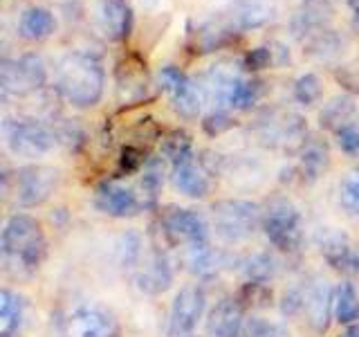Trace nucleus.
I'll use <instances>...</instances> for the list:
<instances>
[{"mask_svg":"<svg viewBox=\"0 0 359 337\" xmlns=\"http://www.w3.org/2000/svg\"><path fill=\"white\" fill-rule=\"evenodd\" d=\"M0 254L7 270L16 275H32L48 256V241L41 223L29 213L9 216L0 234Z\"/></svg>","mask_w":359,"mask_h":337,"instance_id":"nucleus-1","label":"nucleus"},{"mask_svg":"<svg viewBox=\"0 0 359 337\" xmlns=\"http://www.w3.org/2000/svg\"><path fill=\"white\" fill-rule=\"evenodd\" d=\"M56 90L74 108H93L104 97V65L90 52H70L59 63Z\"/></svg>","mask_w":359,"mask_h":337,"instance_id":"nucleus-2","label":"nucleus"},{"mask_svg":"<svg viewBox=\"0 0 359 337\" xmlns=\"http://www.w3.org/2000/svg\"><path fill=\"white\" fill-rule=\"evenodd\" d=\"M213 230L224 243H243L261 227L263 207L252 200L227 198L213 202L211 207Z\"/></svg>","mask_w":359,"mask_h":337,"instance_id":"nucleus-3","label":"nucleus"},{"mask_svg":"<svg viewBox=\"0 0 359 337\" xmlns=\"http://www.w3.org/2000/svg\"><path fill=\"white\" fill-rule=\"evenodd\" d=\"M261 227L276 250L294 254L303 245V220L297 205L285 196H274L263 207Z\"/></svg>","mask_w":359,"mask_h":337,"instance_id":"nucleus-4","label":"nucleus"},{"mask_svg":"<svg viewBox=\"0 0 359 337\" xmlns=\"http://www.w3.org/2000/svg\"><path fill=\"white\" fill-rule=\"evenodd\" d=\"M258 140L269 149H301L308 135V124L301 115L283 108H267L256 117Z\"/></svg>","mask_w":359,"mask_h":337,"instance_id":"nucleus-5","label":"nucleus"},{"mask_svg":"<svg viewBox=\"0 0 359 337\" xmlns=\"http://www.w3.org/2000/svg\"><path fill=\"white\" fill-rule=\"evenodd\" d=\"M5 142L7 149L18 155V157H43L48 155L59 138H56V131L36 117H18V119H7L5 121Z\"/></svg>","mask_w":359,"mask_h":337,"instance_id":"nucleus-6","label":"nucleus"},{"mask_svg":"<svg viewBox=\"0 0 359 337\" xmlns=\"http://www.w3.org/2000/svg\"><path fill=\"white\" fill-rule=\"evenodd\" d=\"M48 81V70L39 54L27 52L18 59H3L0 63V86L5 95L27 97L39 90Z\"/></svg>","mask_w":359,"mask_h":337,"instance_id":"nucleus-7","label":"nucleus"},{"mask_svg":"<svg viewBox=\"0 0 359 337\" xmlns=\"http://www.w3.org/2000/svg\"><path fill=\"white\" fill-rule=\"evenodd\" d=\"M119 331L121 329L115 312L99 303L76 306L63 319L65 337H119Z\"/></svg>","mask_w":359,"mask_h":337,"instance_id":"nucleus-8","label":"nucleus"},{"mask_svg":"<svg viewBox=\"0 0 359 337\" xmlns=\"http://www.w3.org/2000/svg\"><path fill=\"white\" fill-rule=\"evenodd\" d=\"M59 168L45 164L22 166L14 176V198L20 207H39L50 200L54 189L59 187Z\"/></svg>","mask_w":359,"mask_h":337,"instance_id":"nucleus-9","label":"nucleus"},{"mask_svg":"<svg viewBox=\"0 0 359 337\" xmlns=\"http://www.w3.org/2000/svg\"><path fill=\"white\" fill-rule=\"evenodd\" d=\"M160 86L171 97V106L180 117L198 119L202 104H205V90L200 84H196L180 67L164 65L160 70Z\"/></svg>","mask_w":359,"mask_h":337,"instance_id":"nucleus-10","label":"nucleus"},{"mask_svg":"<svg viewBox=\"0 0 359 337\" xmlns=\"http://www.w3.org/2000/svg\"><path fill=\"white\" fill-rule=\"evenodd\" d=\"M207 308V295L198 284L177 290L168 310V337H189Z\"/></svg>","mask_w":359,"mask_h":337,"instance_id":"nucleus-11","label":"nucleus"},{"mask_svg":"<svg viewBox=\"0 0 359 337\" xmlns=\"http://www.w3.org/2000/svg\"><path fill=\"white\" fill-rule=\"evenodd\" d=\"M319 252L328 261L337 272H344L348 277H359V250L351 239L337 227H321L314 234Z\"/></svg>","mask_w":359,"mask_h":337,"instance_id":"nucleus-12","label":"nucleus"},{"mask_svg":"<svg viewBox=\"0 0 359 337\" xmlns=\"http://www.w3.org/2000/svg\"><path fill=\"white\" fill-rule=\"evenodd\" d=\"M164 234L171 243H184V245H198L209 243V225L194 209H171L162 218Z\"/></svg>","mask_w":359,"mask_h":337,"instance_id":"nucleus-13","label":"nucleus"},{"mask_svg":"<svg viewBox=\"0 0 359 337\" xmlns=\"http://www.w3.org/2000/svg\"><path fill=\"white\" fill-rule=\"evenodd\" d=\"M303 315L314 333H325L334 315V290L325 279H312L303 290Z\"/></svg>","mask_w":359,"mask_h":337,"instance_id":"nucleus-14","label":"nucleus"},{"mask_svg":"<svg viewBox=\"0 0 359 337\" xmlns=\"http://www.w3.org/2000/svg\"><path fill=\"white\" fill-rule=\"evenodd\" d=\"M95 207L112 218H130L140 213L142 202L130 187L115 183V180H106L95 189Z\"/></svg>","mask_w":359,"mask_h":337,"instance_id":"nucleus-15","label":"nucleus"},{"mask_svg":"<svg viewBox=\"0 0 359 337\" xmlns=\"http://www.w3.org/2000/svg\"><path fill=\"white\" fill-rule=\"evenodd\" d=\"M245 324V306L238 297H222L209 310L207 335L209 337H238Z\"/></svg>","mask_w":359,"mask_h":337,"instance_id":"nucleus-16","label":"nucleus"},{"mask_svg":"<svg viewBox=\"0 0 359 337\" xmlns=\"http://www.w3.org/2000/svg\"><path fill=\"white\" fill-rule=\"evenodd\" d=\"M236 34L238 32H236L227 22V18L220 14L216 18L200 22L196 29L189 32V50L194 54H211L224 48L227 43H231Z\"/></svg>","mask_w":359,"mask_h":337,"instance_id":"nucleus-17","label":"nucleus"},{"mask_svg":"<svg viewBox=\"0 0 359 337\" xmlns=\"http://www.w3.org/2000/svg\"><path fill=\"white\" fill-rule=\"evenodd\" d=\"M229 25L243 34L247 29L263 27L274 18V5L269 0H231L229 7L222 11Z\"/></svg>","mask_w":359,"mask_h":337,"instance_id":"nucleus-18","label":"nucleus"},{"mask_svg":"<svg viewBox=\"0 0 359 337\" xmlns=\"http://www.w3.org/2000/svg\"><path fill=\"white\" fill-rule=\"evenodd\" d=\"M99 25L112 43L126 41L133 27L130 0H99Z\"/></svg>","mask_w":359,"mask_h":337,"instance_id":"nucleus-19","label":"nucleus"},{"mask_svg":"<svg viewBox=\"0 0 359 337\" xmlns=\"http://www.w3.org/2000/svg\"><path fill=\"white\" fill-rule=\"evenodd\" d=\"M173 284V267L164 252L155 250L137 275H135V286H137L146 295H160L168 290Z\"/></svg>","mask_w":359,"mask_h":337,"instance_id":"nucleus-20","label":"nucleus"},{"mask_svg":"<svg viewBox=\"0 0 359 337\" xmlns=\"http://www.w3.org/2000/svg\"><path fill=\"white\" fill-rule=\"evenodd\" d=\"M332 20V7L321 0H312L306 7H301L294 16H292L290 29L299 41L310 39L312 34H317L321 29H328Z\"/></svg>","mask_w":359,"mask_h":337,"instance_id":"nucleus-21","label":"nucleus"},{"mask_svg":"<svg viewBox=\"0 0 359 337\" xmlns=\"http://www.w3.org/2000/svg\"><path fill=\"white\" fill-rule=\"evenodd\" d=\"M117 90L126 99H144L149 93V72L137 56H128L117 65Z\"/></svg>","mask_w":359,"mask_h":337,"instance_id":"nucleus-22","label":"nucleus"},{"mask_svg":"<svg viewBox=\"0 0 359 337\" xmlns=\"http://www.w3.org/2000/svg\"><path fill=\"white\" fill-rule=\"evenodd\" d=\"M330 166V151L328 146L319 140H306L299 149V164L297 173L301 183H314L319 180Z\"/></svg>","mask_w":359,"mask_h":337,"instance_id":"nucleus-23","label":"nucleus"},{"mask_svg":"<svg viewBox=\"0 0 359 337\" xmlns=\"http://www.w3.org/2000/svg\"><path fill=\"white\" fill-rule=\"evenodd\" d=\"M355 117H357V104L353 95H337L328 104H323L319 112V124H321V128L332 131L337 135L339 131L353 126Z\"/></svg>","mask_w":359,"mask_h":337,"instance_id":"nucleus-24","label":"nucleus"},{"mask_svg":"<svg viewBox=\"0 0 359 337\" xmlns=\"http://www.w3.org/2000/svg\"><path fill=\"white\" fill-rule=\"evenodd\" d=\"M56 32V18L45 7H27L18 18V34L29 43H41Z\"/></svg>","mask_w":359,"mask_h":337,"instance_id":"nucleus-25","label":"nucleus"},{"mask_svg":"<svg viewBox=\"0 0 359 337\" xmlns=\"http://www.w3.org/2000/svg\"><path fill=\"white\" fill-rule=\"evenodd\" d=\"M171 180L180 194H184L189 198H205L211 187L207 173L196 164V160L173 164Z\"/></svg>","mask_w":359,"mask_h":337,"instance_id":"nucleus-26","label":"nucleus"},{"mask_svg":"<svg viewBox=\"0 0 359 337\" xmlns=\"http://www.w3.org/2000/svg\"><path fill=\"white\" fill-rule=\"evenodd\" d=\"M184 261L191 275H196L200 279H211L224 265V256L216 247H211V243H198V245H187Z\"/></svg>","mask_w":359,"mask_h":337,"instance_id":"nucleus-27","label":"nucleus"},{"mask_svg":"<svg viewBox=\"0 0 359 337\" xmlns=\"http://www.w3.org/2000/svg\"><path fill=\"white\" fill-rule=\"evenodd\" d=\"M285 63H290V50L278 41L258 45V48L250 50L241 59L243 72H258V70H267V67H280Z\"/></svg>","mask_w":359,"mask_h":337,"instance_id":"nucleus-28","label":"nucleus"},{"mask_svg":"<svg viewBox=\"0 0 359 337\" xmlns=\"http://www.w3.org/2000/svg\"><path fill=\"white\" fill-rule=\"evenodd\" d=\"M341 39L337 37V34L328 27V29H321L317 34H312L310 39L303 41V52L312 59L317 61H328V59H334L337 54L341 50Z\"/></svg>","mask_w":359,"mask_h":337,"instance_id":"nucleus-29","label":"nucleus"},{"mask_svg":"<svg viewBox=\"0 0 359 337\" xmlns=\"http://www.w3.org/2000/svg\"><path fill=\"white\" fill-rule=\"evenodd\" d=\"M243 277L250 281V284H267L269 279L274 277L276 272V263L272 254L267 252H254L247 254L243 261L238 263Z\"/></svg>","mask_w":359,"mask_h":337,"instance_id":"nucleus-30","label":"nucleus"},{"mask_svg":"<svg viewBox=\"0 0 359 337\" xmlns=\"http://www.w3.org/2000/svg\"><path fill=\"white\" fill-rule=\"evenodd\" d=\"M334 319L339 324H355L359 319V295L353 284H339L334 290Z\"/></svg>","mask_w":359,"mask_h":337,"instance_id":"nucleus-31","label":"nucleus"},{"mask_svg":"<svg viewBox=\"0 0 359 337\" xmlns=\"http://www.w3.org/2000/svg\"><path fill=\"white\" fill-rule=\"evenodd\" d=\"M22 299L11 290H3L0 292V333L3 337H11L22 319Z\"/></svg>","mask_w":359,"mask_h":337,"instance_id":"nucleus-32","label":"nucleus"},{"mask_svg":"<svg viewBox=\"0 0 359 337\" xmlns=\"http://www.w3.org/2000/svg\"><path fill=\"white\" fill-rule=\"evenodd\" d=\"M162 153L171 160V164L189 162L194 160V144L184 131H173L162 140Z\"/></svg>","mask_w":359,"mask_h":337,"instance_id":"nucleus-33","label":"nucleus"},{"mask_svg":"<svg viewBox=\"0 0 359 337\" xmlns=\"http://www.w3.org/2000/svg\"><path fill=\"white\" fill-rule=\"evenodd\" d=\"M162 185H164V166L157 157H151V160H146L144 176H142V189H144L146 200L155 202L162 191Z\"/></svg>","mask_w":359,"mask_h":337,"instance_id":"nucleus-34","label":"nucleus"},{"mask_svg":"<svg viewBox=\"0 0 359 337\" xmlns=\"http://www.w3.org/2000/svg\"><path fill=\"white\" fill-rule=\"evenodd\" d=\"M115 254L121 267H133L142 256V236L137 232H126L119 236L115 245Z\"/></svg>","mask_w":359,"mask_h":337,"instance_id":"nucleus-35","label":"nucleus"},{"mask_svg":"<svg viewBox=\"0 0 359 337\" xmlns=\"http://www.w3.org/2000/svg\"><path fill=\"white\" fill-rule=\"evenodd\" d=\"M292 93H294V99L299 101V104L310 106V104H314V101L321 99L323 84L314 72H306L294 81V90H292Z\"/></svg>","mask_w":359,"mask_h":337,"instance_id":"nucleus-36","label":"nucleus"},{"mask_svg":"<svg viewBox=\"0 0 359 337\" xmlns=\"http://www.w3.org/2000/svg\"><path fill=\"white\" fill-rule=\"evenodd\" d=\"M238 337H287V331L280 324L269 322L265 317H250L245 319Z\"/></svg>","mask_w":359,"mask_h":337,"instance_id":"nucleus-37","label":"nucleus"},{"mask_svg":"<svg viewBox=\"0 0 359 337\" xmlns=\"http://www.w3.org/2000/svg\"><path fill=\"white\" fill-rule=\"evenodd\" d=\"M236 126V119L229 115V110H211L209 115L202 119V128H205L207 135H211V138H218V135L227 133L229 128Z\"/></svg>","mask_w":359,"mask_h":337,"instance_id":"nucleus-38","label":"nucleus"},{"mask_svg":"<svg viewBox=\"0 0 359 337\" xmlns=\"http://www.w3.org/2000/svg\"><path fill=\"white\" fill-rule=\"evenodd\" d=\"M334 79L348 95H359V63H346L334 70Z\"/></svg>","mask_w":359,"mask_h":337,"instance_id":"nucleus-39","label":"nucleus"},{"mask_svg":"<svg viewBox=\"0 0 359 337\" xmlns=\"http://www.w3.org/2000/svg\"><path fill=\"white\" fill-rule=\"evenodd\" d=\"M337 142H339V149L348 155H357L359 153V128L357 124L348 126L344 131L337 133Z\"/></svg>","mask_w":359,"mask_h":337,"instance_id":"nucleus-40","label":"nucleus"},{"mask_svg":"<svg viewBox=\"0 0 359 337\" xmlns=\"http://www.w3.org/2000/svg\"><path fill=\"white\" fill-rule=\"evenodd\" d=\"M280 310H283V315H287V317L303 312V290H299V288L287 290L285 295H283V303H280Z\"/></svg>","mask_w":359,"mask_h":337,"instance_id":"nucleus-41","label":"nucleus"},{"mask_svg":"<svg viewBox=\"0 0 359 337\" xmlns=\"http://www.w3.org/2000/svg\"><path fill=\"white\" fill-rule=\"evenodd\" d=\"M341 194H344L346 205L359 207V171H353L351 176H348V178L344 180Z\"/></svg>","mask_w":359,"mask_h":337,"instance_id":"nucleus-42","label":"nucleus"},{"mask_svg":"<svg viewBox=\"0 0 359 337\" xmlns=\"http://www.w3.org/2000/svg\"><path fill=\"white\" fill-rule=\"evenodd\" d=\"M142 164H146V160L142 157V151H137V149H123V153H121V166L126 168V171H133V168H137V166H142Z\"/></svg>","mask_w":359,"mask_h":337,"instance_id":"nucleus-43","label":"nucleus"},{"mask_svg":"<svg viewBox=\"0 0 359 337\" xmlns=\"http://www.w3.org/2000/svg\"><path fill=\"white\" fill-rule=\"evenodd\" d=\"M339 337H359V319L355 324H348V329Z\"/></svg>","mask_w":359,"mask_h":337,"instance_id":"nucleus-44","label":"nucleus"},{"mask_svg":"<svg viewBox=\"0 0 359 337\" xmlns=\"http://www.w3.org/2000/svg\"><path fill=\"white\" fill-rule=\"evenodd\" d=\"M348 3H351V7L355 11V20L359 22V0H348Z\"/></svg>","mask_w":359,"mask_h":337,"instance_id":"nucleus-45","label":"nucleus"},{"mask_svg":"<svg viewBox=\"0 0 359 337\" xmlns=\"http://www.w3.org/2000/svg\"><path fill=\"white\" fill-rule=\"evenodd\" d=\"M306 3H312V0H306Z\"/></svg>","mask_w":359,"mask_h":337,"instance_id":"nucleus-46","label":"nucleus"}]
</instances>
